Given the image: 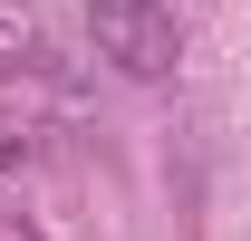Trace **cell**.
<instances>
[{
	"mask_svg": "<svg viewBox=\"0 0 251 241\" xmlns=\"http://www.w3.org/2000/svg\"><path fill=\"white\" fill-rule=\"evenodd\" d=\"M87 39H97V58H116L126 77H174V58H184L174 0H87Z\"/></svg>",
	"mask_w": 251,
	"mask_h": 241,
	"instance_id": "6da1fadb",
	"label": "cell"
}]
</instances>
